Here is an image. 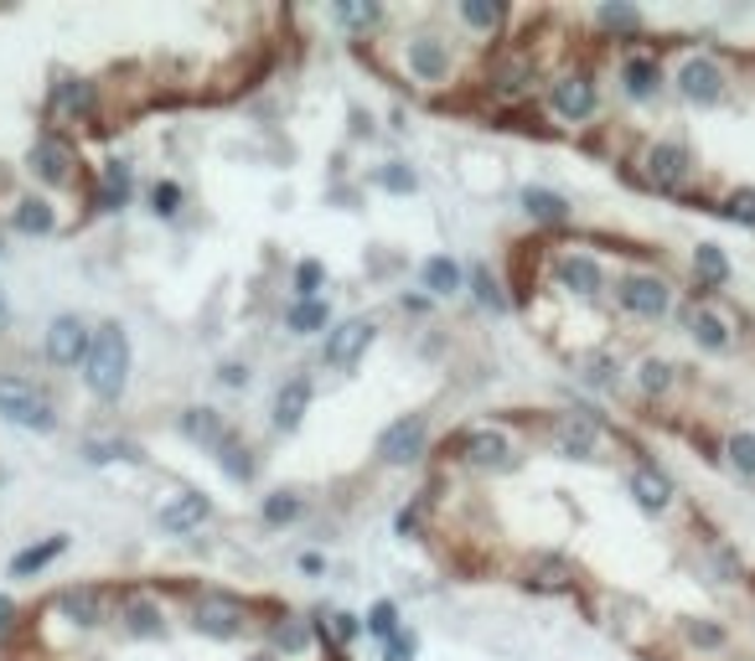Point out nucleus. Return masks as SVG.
<instances>
[{"label": "nucleus", "instance_id": "obj_44", "mask_svg": "<svg viewBox=\"0 0 755 661\" xmlns=\"http://www.w3.org/2000/svg\"><path fill=\"white\" fill-rule=\"evenodd\" d=\"M151 207H156V217H177L181 213V187L177 181H156V187H151Z\"/></svg>", "mask_w": 755, "mask_h": 661}, {"label": "nucleus", "instance_id": "obj_21", "mask_svg": "<svg viewBox=\"0 0 755 661\" xmlns=\"http://www.w3.org/2000/svg\"><path fill=\"white\" fill-rule=\"evenodd\" d=\"M32 171L41 176V181H52V187H62L68 181V145L52 135H41L37 145H32Z\"/></svg>", "mask_w": 755, "mask_h": 661}, {"label": "nucleus", "instance_id": "obj_1", "mask_svg": "<svg viewBox=\"0 0 755 661\" xmlns=\"http://www.w3.org/2000/svg\"><path fill=\"white\" fill-rule=\"evenodd\" d=\"M83 383L94 398H120L124 383H130V336H124L120 321H109V326L94 330V351H88V362H83Z\"/></svg>", "mask_w": 755, "mask_h": 661}, {"label": "nucleus", "instance_id": "obj_43", "mask_svg": "<svg viewBox=\"0 0 755 661\" xmlns=\"http://www.w3.org/2000/svg\"><path fill=\"white\" fill-rule=\"evenodd\" d=\"M460 16L471 21L477 32H498V26H502V5H487V0H466V5H460Z\"/></svg>", "mask_w": 755, "mask_h": 661}, {"label": "nucleus", "instance_id": "obj_16", "mask_svg": "<svg viewBox=\"0 0 755 661\" xmlns=\"http://www.w3.org/2000/svg\"><path fill=\"white\" fill-rule=\"evenodd\" d=\"M626 486H632V496H636V506H642V512H668V506H673V496H678L673 481H668V476H662L657 466H636Z\"/></svg>", "mask_w": 755, "mask_h": 661}, {"label": "nucleus", "instance_id": "obj_37", "mask_svg": "<svg viewBox=\"0 0 755 661\" xmlns=\"http://www.w3.org/2000/svg\"><path fill=\"white\" fill-rule=\"evenodd\" d=\"M362 630H368V636H383V641H388V636H398V604L394 600H378L373 610H368Z\"/></svg>", "mask_w": 755, "mask_h": 661}, {"label": "nucleus", "instance_id": "obj_27", "mask_svg": "<svg viewBox=\"0 0 755 661\" xmlns=\"http://www.w3.org/2000/svg\"><path fill=\"white\" fill-rule=\"evenodd\" d=\"M460 285H466V274H460L456 259H445V253H440V259H430V264H424V290H430V295H440V300H445V295H456Z\"/></svg>", "mask_w": 755, "mask_h": 661}, {"label": "nucleus", "instance_id": "obj_15", "mask_svg": "<svg viewBox=\"0 0 755 661\" xmlns=\"http://www.w3.org/2000/svg\"><path fill=\"white\" fill-rule=\"evenodd\" d=\"M466 466L507 470V466H513V440L498 434V429H481V434H471V440H466Z\"/></svg>", "mask_w": 755, "mask_h": 661}, {"label": "nucleus", "instance_id": "obj_35", "mask_svg": "<svg viewBox=\"0 0 755 661\" xmlns=\"http://www.w3.org/2000/svg\"><path fill=\"white\" fill-rule=\"evenodd\" d=\"M616 362H611V357H606V351H600V357H585V362H579V377H585V388H616Z\"/></svg>", "mask_w": 755, "mask_h": 661}, {"label": "nucleus", "instance_id": "obj_17", "mask_svg": "<svg viewBox=\"0 0 755 661\" xmlns=\"http://www.w3.org/2000/svg\"><path fill=\"white\" fill-rule=\"evenodd\" d=\"M58 615L68 625H79V630H94V625H104V594L99 589H62Z\"/></svg>", "mask_w": 755, "mask_h": 661}, {"label": "nucleus", "instance_id": "obj_6", "mask_svg": "<svg viewBox=\"0 0 755 661\" xmlns=\"http://www.w3.org/2000/svg\"><path fill=\"white\" fill-rule=\"evenodd\" d=\"M678 321H683V330L694 336L698 351H715V357L735 351V326H730V321H724L715 305H683V311H678Z\"/></svg>", "mask_w": 755, "mask_h": 661}, {"label": "nucleus", "instance_id": "obj_49", "mask_svg": "<svg viewBox=\"0 0 755 661\" xmlns=\"http://www.w3.org/2000/svg\"><path fill=\"white\" fill-rule=\"evenodd\" d=\"M498 88H502V94H523V88H528V68H523V62L502 68V73H498Z\"/></svg>", "mask_w": 755, "mask_h": 661}, {"label": "nucleus", "instance_id": "obj_50", "mask_svg": "<svg viewBox=\"0 0 755 661\" xmlns=\"http://www.w3.org/2000/svg\"><path fill=\"white\" fill-rule=\"evenodd\" d=\"M337 21H347V26H373L378 5H337Z\"/></svg>", "mask_w": 755, "mask_h": 661}, {"label": "nucleus", "instance_id": "obj_8", "mask_svg": "<svg viewBox=\"0 0 755 661\" xmlns=\"http://www.w3.org/2000/svg\"><path fill=\"white\" fill-rule=\"evenodd\" d=\"M549 104H554L559 119H570V124H579V119H590L600 109V88L590 73H564V79L549 88Z\"/></svg>", "mask_w": 755, "mask_h": 661}, {"label": "nucleus", "instance_id": "obj_7", "mask_svg": "<svg viewBox=\"0 0 755 661\" xmlns=\"http://www.w3.org/2000/svg\"><path fill=\"white\" fill-rule=\"evenodd\" d=\"M642 166H647V181H652L657 192H683L688 176H694V156L683 145H673V140H657Z\"/></svg>", "mask_w": 755, "mask_h": 661}, {"label": "nucleus", "instance_id": "obj_3", "mask_svg": "<svg viewBox=\"0 0 755 661\" xmlns=\"http://www.w3.org/2000/svg\"><path fill=\"white\" fill-rule=\"evenodd\" d=\"M0 413H5L16 429H37V434H52V429H58L52 404L37 393V383H26V377H16V372L0 377Z\"/></svg>", "mask_w": 755, "mask_h": 661}, {"label": "nucleus", "instance_id": "obj_28", "mask_svg": "<svg viewBox=\"0 0 755 661\" xmlns=\"http://www.w3.org/2000/svg\"><path fill=\"white\" fill-rule=\"evenodd\" d=\"M724 460H730V470L740 481H755V429H735L724 440Z\"/></svg>", "mask_w": 755, "mask_h": 661}, {"label": "nucleus", "instance_id": "obj_39", "mask_svg": "<svg viewBox=\"0 0 755 661\" xmlns=\"http://www.w3.org/2000/svg\"><path fill=\"white\" fill-rule=\"evenodd\" d=\"M378 187H383V192H398V196H409L419 187V176L409 171V166H404V160H388V166H383V171H378Z\"/></svg>", "mask_w": 755, "mask_h": 661}, {"label": "nucleus", "instance_id": "obj_42", "mask_svg": "<svg viewBox=\"0 0 755 661\" xmlns=\"http://www.w3.org/2000/svg\"><path fill=\"white\" fill-rule=\"evenodd\" d=\"M471 290H477V305H487V311H507V300H502L492 269H471Z\"/></svg>", "mask_w": 755, "mask_h": 661}, {"label": "nucleus", "instance_id": "obj_32", "mask_svg": "<svg viewBox=\"0 0 755 661\" xmlns=\"http://www.w3.org/2000/svg\"><path fill=\"white\" fill-rule=\"evenodd\" d=\"M16 228L21 233H52V228H58V213H52L41 196H26L16 207Z\"/></svg>", "mask_w": 755, "mask_h": 661}, {"label": "nucleus", "instance_id": "obj_14", "mask_svg": "<svg viewBox=\"0 0 755 661\" xmlns=\"http://www.w3.org/2000/svg\"><path fill=\"white\" fill-rule=\"evenodd\" d=\"M207 517H213V502H207L202 491H181L177 502H166L156 512L160 532H192V527H202Z\"/></svg>", "mask_w": 755, "mask_h": 661}, {"label": "nucleus", "instance_id": "obj_30", "mask_svg": "<svg viewBox=\"0 0 755 661\" xmlns=\"http://www.w3.org/2000/svg\"><path fill=\"white\" fill-rule=\"evenodd\" d=\"M694 274L704 285H724L730 279V253L719 249V243H698L694 249Z\"/></svg>", "mask_w": 755, "mask_h": 661}, {"label": "nucleus", "instance_id": "obj_10", "mask_svg": "<svg viewBox=\"0 0 755 661\" xmlns=\"http://www.w3.org/2000/svg\"><path fill=\"white\" fill-rule=\"evenodd\" d=\"M419 455H424V419L419 413L383 429V440H378V460L383 466H415Z\"/></svg>", "mask_w": 755, "mask_h": 661}, {"label": "nucleus", "instance_id": "obj_22", "mask_svg": "<svg viewBox=\"0 0 755 661\" xmlns=\"http://www.w3.org/2000/svg\"><path fill=\"white\" fill-rule=\"evenodd\" d=\"M523 213L534 217V223H570V202L549 187H528L523 192Z\"/></svg>", "mask_w": 755, "mask_h": 661}, {"label": "nucleus", "instance_id": "obj_41", "mask_svg": "<svg viewBox=\"0 0 755 661\" xmlns=\"http://www.w3.org/2000/svg\"><path fill=\"white\" fill-rule=\"evenodd\" d=\"M300 517V496H290V491H275L269 502H264V522L269 527H285Z\"/></svg>", "mask_w": 755, "mask_h": 661}, {"label": "nucleus", "instance_id": "obj_18", "mask_svg": "<svg viewBox=\"0 0 755 661\" xmlns=\"http://www.w3.org/2000/svg\"><path fill=\"white\" fill-rule=\"evenodd\" d=\"M305 409H311V377H290V383L275 393V429H285V434L300 429Z\"/></svg>", "mask_w": 755, "mask_h": 661}, {"label": "nucleus", "instance_id": "obj_9", "mask_svg": "<svg viewBox=\"0 0 755 661\" xmlns=\"http://www.w3.org/2000/svg\"><path fill=\"white\" fill-rule=\"evenodd\" d=\"M373 321H362V315H352V321H341V326L326 330V347H321V362L326 368H352L362 351H368V341H373Z\"/></svg>", "mask_w": 755, "mask_h": 661}, {"label": "nucleus", "instance_id": "obj_46", "mask_svg": "<svg viewBox=\"0 0 755 661\" xmlns=\"http://www.w3.org/2000/svg\"><path fill=\"white\" fill-rule=\"evenodd\" d=\"M223 470H228L233 481H249V476H254V460H249V449L223 445Z\"/></svg>", "mask_w": 755, "mask_h": 661}, {"label": "nucleus", "instance_id": "obj_40", "mask_svg": "<svg viewBox=\"0 0 755 661\" xmlns=\"http://www.w3.org/2000/svg\"><path fill=\"white\" fill-rule=\"evenodd\" d=\"M58 109L62 115H88L94 109V88L88 83H58Z\"/></svg>", "mask_w": 755, "mask_h": 661}, {"label": "nucleus", "instance_id": "obj_48", "mask_svg": "<svg viewBox=\"0 0 755 661\" xmlns=\"http://www.w3.org/2000/svg\"><path fill=\"white\" fill-rule=\"evenodd\" d=\"M419 641H415V630H398V636H388V651H383V661H415Z\"/></svg>", "mask_w": 755, "mask_h": 661}, {"label": "nucleus", "instance_id": "obj_13", "mask_svg": "<svg viewBox=\"0 0 755 661\" xmlns=\"http://www.w3.org/2000/svg\"><path fill=\"white\" fill-rule=\"evenodd\" d=\"M554 449L559 455H570V460H596L600 449V424L590 413H564L554 424Z\"/></svg>", "mask_w": 755, "mask_h": 661}, {"label": "nucleus", "instance_id": "obj_12", "mask_svg": "<svg viewBox=\"0 0 755 661\" xmlns=\"http://www.w3.org/2000/svg\"><path fill=\"white\" fill-rule=\"evenodd\" d=\"M192 615H197L192 625H197L202 636H213V641H233L243 630V610H239V600H228V594H202Z\"/></svg>", "mask_w": 755, "mask_h": 661}, {"label": "nucleus", "instance_id": "obj_51", "mask_svg": "<svg viewBox=\"0 0 755 661\" xmlns=\"http://www.w3.org/2000/svg\"><path fill=\"white\" fill-rule=\"evenodd\" d=\"M332 630H337V641H352L362 625H358V615H332Z\"/></svg>", "mask_w": 755, "mask_h": 661}, {"label": "nucleus", "instance_id": "obj_31", "mask_svg": "<svg viewBox=\"0 0 755 661\" xmlns=\"http://www.w3.org/2000/svg\"><path fill=\"white\" fill-rule=\"evenodd\" d=\"M285 326L296 330V336H316V330H326V300H296L290 315H285Z\"/></svg>", "mask_w": 755, "mask_h": 661}, {"label": "nucleus", "instance_id": "obj_33", "mask_svg": "<svg viewBox=\"0 0 755 661\" xmlns=\"http://www.w3.org/2000/svg\"><path fill=\"white\" fill-rule=\"evenodd\" d=\"M715 213L740 223V228H755V187H740V192H730L724 202H715Z\"/></svg>", "mask_w": 755, "mask_h": 661}, {"label": "nucleus", "instance_id": "obj_24", "mask_svg": "<svg viewBox=\"0 0 755 661\" xmlns=\"http://www.w3.org/2000/svg\"><path fill=\"white\" fill-rule=\"evenodd\" d=\"M673 383H678V368H673V362H662V357H642V362H636V388L647 393V398L673 393Z\"/></svg>", "mask_w": 755, "mask_h": 661}, {"label": "nucleus", "instance_id": "obj_45", "mask_svg": "<svg viewBox=\"0 0 755 661\" xmlns=\"http://www.w3.org/2000/svg\"><path fill=\"white\" fill-rule=\"evenodd\" d=\"M321 279H326V269H321L316 259H305V264H300V269H296V295H300V300H316Z\"/></svg>", "mask_w": 755, "mask_h": 661}, {"label": "nucleus", "instance_id": "obj_25", "mask_svg": "<svg viewBox=\"0 0 755 661\" xmlns=\"http://www.w3.org/2000/svg\"><path fill=\"white\" fill-rule=\"evenodd\" d=\"M181 434L187 440H197V445H228V434H223V419L213 409H187L181 413Z\"/></svg>", "mask_w": 755, "mask_h": 661}, {"label": "nucleus", "instance_id": "obj_23", "mask_svg": "<svg viewBox=\"0 0 755 661\" xmlns=\"http://www.w3.org/2000/svg\"><path fill=\"white\" fill-rule=\"evenodd\" d=\"M62 548H68V538H47V543H37V548H21L16 558H11V574L16 579H32V574H41V568L52 564V558H62Z\"/></svg>", "mask_w": 755, "mask_h": 661}, {"label": "nucleus", "instance_id": "obj_11", "mask_svg": "<svg viewBox=\"0 0 755 661\" xmlns=\"http://www.w3.org/2000/svg\"><path fill=\"white\" fill-rule=\"evenodd\" d=\"M554 274H559V285L570 295H579V300H596L606 290V269H600V259H590V253H575V249L559 253Z\"/></svg>", "mask_w": 755, "mask_h": 661}, {"label": "nucleus", "instance_id": "obj_20", "mask_svg": "<svg viewBox=\"0 0 755 661\" xmlns=\"http://www.w3.org/2000/svg\"><path fill=\"white\" fill-rule=\"evenodd\" d=\"M409 68H415L424 83H440L445 73H451V52H445V41L415 37V41H409Z\"/></svg>", "mask_w": 755, "mask_h": 661}, {"label": "nucleus", "instance_id": "obj_38", "mask_svg": "<svg viewBox=\"0 0 755 661\" xmlns=\"http://www.w3.org/2000/svg\"><path fill=\"white\" fill-rule=\"evenodd\" d=\"M88 460L94 466H104V460H140V445H130V440H88Z\"/></svg>", "mask_w": 755, "mask_h": 661}, {"label": "nucleus", "instance_id": "obj_29", "mask_svg": "<svg viewBox=\"0 0 755 661\" xmlns=\"http://www.w3.org/2000/svg\"><path fill=\"white\" fill-rule=\"evenodd\" d=\"M124 630L130 636H166V615L151 600H130L124 604Z\"/></svg>", "mask_w": 755, "mask_h": 661}, {"label": "nucleus", "instance_id": "obj_47", "mask_svg": "<svg viewBox=\"0 0 755 661\" xmlns=\"http://www.w3.org/2000/svg\"><path fill=\"white\" fill-rule=\"evenodd\" d=\"M275 641L285 646V651H305V646H311V630L300 621H285V625H275Z\"/></svg>", "mask_w": 755, "mask_h": 661}, {"label": "nucleus", "instance_id": "obj_26", "mask_svg": "<svg viewBox=\"0 0 755 661\" xmlns=\"http://www.w3.org/2000/svg\"><path fill=\"white\" fill-rule=\"evenodd\" d=\"M94 202H99V213H120L124 202H130V166H120V160L104 166V187Z\"/></svg>", "mask_w": 755, "mask_h": 661}, {"label": "nucleus", "instance_id": "obj_2", "mask_svg": "<svg viewBox=\"0 0 755 661\" xmlns=\"http://www.w3.org/2000/svg\"><path fill=\"white\" fill-rule=\"evenodd\" d=\"M678 98L683 104H694V109H715V104H724V94H730V73H724V62L709 58V52H694V58L678 62Z\"/></svg>", "mask_w": 755, "mask_h": 661}, {"label": "nucleus", "instance_id": "obj_52", "mask_svg": "<svg viewBox=\"0 0 755 661\" xmlns=\"http://www.w3.org/2000/svg\"><path fill=\"white\" fill-rule=\"evenodd\" d=\"M715 568H724L730 579H740V558H735V548H715Z\"/></svg>", "mask_w": 755, "mask_h": 661}, {"label": "nucleus", "instance_id": "obj_4", "mask_svg": "<svg viewBox=\"0 0 755 661\" xmlns=\"http://www.w3.org/2000/svg\"><path fill=\"white\" fill-rule=\"evenodd\" d=\"M616 305L636 321H662L673 311V285L662 274H621L616 279Z\"/></svg>", "mask_w": 755, "mask_h": 661}, {"label": "nucleus", "instance_id": "obj_19", "mask_svg": "<svg viewBox=\"0 0 755 661\" xmlns=\"http://www.w3.org/2000/svg\"><path fill=\"white\" fill-rule=\"evenodd\" d=\"M621 88H626V98L647 104V98H657V88H662V68H657L652 58H626L621 62Z\"/></svg>", "mask_w": 755, "mask_h": 661}, {"label": "nucleus", "instance_id": "obj_5", "mask_svg": "<svg viewBox=\"0 0 755 661\" xmlns=\"http://www.w3.org/2000/svg\"><path fill=\"white\" fill-rule=\"evenodd\" d=\"M47 362L52 368H83L88 362V351H94V330L83 315H58L52 326H47Z\"/></svg>", "mask_w": 755, "mask_h": 661}, {"label": "nucleus", "instance_id": "obj_54", "mask_svg": "<svg viewBox=\"0 0 755 661\" xmlns=\"http://www.w3.org/2000/svg\"><path fill=\"white\" fill-rule=\"evenodd\" d=\"M11 615H16V610H11V600H5V594H0V630H5V625H11Z\"/></svg>", "mask_w": 755, "mask_h": 661}, {"label": "nucleus", "instance_id": "obj_53", "mask_svg": "<svg viewBox=\"0 0 755 661\" xmlns=\"http://www.w3.org/2000/svg\"><path fill=\"white\" fill-rule=\"evenodd\" d=\"M218 377L228 383V388H243V383H249V368H243V362H228V368H223Z\"/></svg>", "mask_w": 755, "mask_h": 661}, {"label": "nucleus", "instance_id": "obj_34", "mask_svg": "<svg viewBox=\"0 0 755 661\" xmlns=\"http://www.w3.org/2000/svg\"><path fill=\"white\" fill-rule=\"evenodd\" d=\"M596 21L606 32H621V37H636L642 32V11H632V5H600Z\"/></svg>", "mask_w": 755, "mask_h": 661}, {"label": "nucleus", "instance_id": "obj_36", "mask_svg": "<svg viewBox=\"0 0 755 661\" xmlns=\"http://www.w3.org/2000/svg\"><path fill=\"white\" fill-rule=\"evenodd\" d=\"M683 636H688V646H698V651H719V646L730 641V630H724V625H709V621H683Z\"/></svg>", "mask_w": 755, "mask_h": 661}, {"label": "nucleus", "instance_id": "obj_55", "mask_svg": "<svg viewBox=\"0 0 755 661\" xmlns=\"http://www.w3.org/2000/svg\"><path fill=\"white\" fill-rule=\"evenodd\" d=\"M11 326V300H5V290H0V330Z\"/></svg>", "mask_w": 755, "mask_h": 661}]
</instances>
